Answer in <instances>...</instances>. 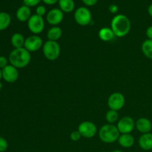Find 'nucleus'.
I'll list each match as a JSON object with an SVG mask.
<instances>
[{
	"label": "nucleus",
	"mask_w": 152,
	"mask_h": 152,
	"mask_svg": "<svg viewBox=\"0 0 152 152\" xmlns=\"http://www.w3.org/2000/svg\"><path fill=\"white\" fill-rule=\"evenodd\" d=\"M119 114L118 112L114 110H108L105 114V120L108 122V124H114L116 122L118 121Z\"/></svg>",
	"instance_id": "obj_23"
},
{
	"label": "nucleus",
	"mask_w": 152,
	"mask_h": 152,
	"mask_svg": "<svg viewBox=\"0 0 152 152\" xmlns=\"http://www.w3.org/2000/svg\"><path fill=\"white\" fill-rule=\"evenodd\" d=\"M36 14L43 16L46 14V7L43 5H39L36 9Z\"/></svg>",
	"instance_id": "obj_27"
},
{
	"label": "nucleus",
	"mask_w": 152,
	"mask_h": 152,
	"mask_svg": "<svg viewBox=\"0 0 152 152\" xmlns=\"http://www.w3.org/2000/svg\"><path fill=\"white\" fill-rule=\"evenodd\" d=\"M82 137V135L80 134V133L79 132V131H74V132H72L71 133V134H70V138H71V140L72 141H74V142H77V141L80 140V139H81Z\"/></svg>",
	"instance_id": "obj_24"
},
{
	"label": "nucleus",
	"mask_w": 152,
	"mask_h": 152,
	"mask_svg": "<svg viewBox=\"0 0 152 152\" xmlns=\"http://www.w3.org/2000/svg\"><path fill=\"white\" fill-rule=\"evenodd\" d=\"M16 16L19 22H28L30 18H31V16H32L31 15V8L24 4V5L21 6V7H19L18 8L16 13Z\"/></svg>",
	"instance_id": "obj_15"
},
{
	"label": "nucleus",
	"mask_w": 152,
	"mask_h": 152,
	"mask_svg": "<svg viewBox=\"0 0 152 152\" xmlns=\"http://www.w3.org/2000/svg\"><path fill=\"white\" fill-rule=\"evenodd\" d=\"M8 63V60L7 58L4 56H0V68H5Z\"/></svg>",
	"instance_id": "obj_28"
},
{
	"label": "nucleus",
	"mask_w": 152,
	"mask_h": 152,
	"mask_svg": "<svg viewBox=\"0 0 152 152\" xmlns=\"http://www.w3.org/2000/svg\"><path fill=\"white\" fill-rule=\"evenodd\" d=\"M142 52L148 59H152V40L145 39L141 46Z\"/></svg>",
	"instance_id": "obj_22"
},
{
	"label": "nucleus",
	"mask_w": 152,
	"mask_h": 152,
	"mask_svg": "<svg viewBox=\"0 0 152 152\" xmlns=\"http://www.w3.org/2000/svg\"><path fill=\"white\" fill-rule=\"evenodd\" d=\"M11 44L15 48H23L25 45V39L22 34L20 33H15L11 37Z\"/></svg>",
	"instance_id": "obj_20"
},
{
	"label": "nucleus",
	"mask_w": 152,
	"mask_h": 152,
	"mask_svg": "<svg viewBox=\"0 0 152 152\" xmlns=\"http://www.w3.org/2000/svg\"><path fill=\"white\" fill-rule=\"evenodd\" d=\"M28 27L30 31L34 35L41 34L45 28V21L43 17L37 14L32 15L28 21Z\"/></svg>",
	"instance_id": "obj_6"
},
{
	"label": "nucleus",
	"mask_w": 152,
	"mask_h": 152,
	"mask_svg": "<svg viewBox=\"0 0 152 152\" xmlns=\"http://www.w3.org/2000/svg\"><path fill=\"white\" fill-rule=\"evenodd\" d=\"M41 1H42V0H23V2L25 5L31 7L38 5L41 2Z\"/></svg>",
	"instance_id": "obj_25"
},
{
	"label": "nucleus",
	"mask_w": 152,
	"mask_h": 152,
	"mask_svg": "<svg viewBox=\"0 0 152 152\" xmlns=\"http://www.w3.org/2000/svg\"><path fill=\"white\" fill-rule=\"evenodd\" d=\"M118 10V7L116 4H111L109 6V11L111 13H116Z\"/></svg>",
	"instance_id": "obj_31"
},
{
	"label": "nucleus",
	"mask_w": 152,
	"mask_h": 152,
	"mask_svg": "<svg viewBox=\"0 0 152 152\" xmlns=\"http://www.w3.org/2000/svg\"><path fill=\"white\" fill-rule=\"evenodd\" d=\"M120 133L117 126L114 124H105L99 131V137L105 143H113L118 140Z\"/></svg>",
	"instance_id": "obj_3"
},
{
	"label": "nucleus",
	"mask_w": 152,
	"mask_h": 152,
	"mask_svg": "<svg viewBox=\"0 0 152 152\" xmlns=\"http://www.w3.org/2000/svg\"><path fill=\"white\" fill-rule=\"evenodd\" d=\"M62 31L59 27L53 26L48 30L47 33V37L50 41H57L62 37Z\"/></svg>",
	"instance_id": "obj_18"
},
{
	"label": "nucleus",
	"mask_w": 152,
	"mask_h": 152,
	"mask_svg": "<svg viewBox=\"0 0 152 152\" xmlns=\"http://www.w3.org/2000/svg\"><path fill=\"white\" fill-rule=\"evenodd\" d=\"M135 127L140 133H150L152 129V123L148 118L141 117V118L138 119L135 123Z\"/></svg>",
	"instance_id": "obj_13"
},
{
	"label": "nucleus",
	"mask_w": 152,
	"mask_h": 152,
	"mask_svg": "<svg viewBox=\"0 0 152 152\" xmlns=\"http://www.w3.org/2000/svg\"><path fill=\"white\" fill-rule=\"evenodd\" d=\"M126 99L124 95L120 92L111 94L108 99V105L111 110L118 111L124 107Z\"/></svg>",
	"instance_id": "obj_7"
},
{
	"label": "nucleus",
	"mask_w": 152,
	"mask_h": 152,
	"mask_svg": "<svg viewBox=\"0 0 152 152\" xmlns=\"http://www.w3.org/2000/svg\"><path fill=\"white\" fill-rule=\"evenodd\" d=\"M98 0H82L83 3L86 5L88 6V7H91V6L95 5L97 3Z\"/></svg>",
	"instance_id": "obj_29"
},
{
	"label": "nucleus",
	"mask_w": 152,
	"mask_h": 152,
	"mask_svg": "<svg viewBox=\"0 0 152 152\" xmlns=\"http://www.w3.org/2000/svg\"><path fill=\"white\" fill-rule=\"evenodd\" d=\"M74 20L80 26H87L91 22L92 15L90 10L86 7H80L74 12Z\"/></svg>",
	"instance_id": "obj_5"
},
{
	"label": "nucleus",
	"mask_w": 152,
	"mask_h": 152,
	"mask_svg": "<svg viewBox=\"0 0 152 152\" xmlns=\"http://www.w3.org/2000/svg\"><path fill=\"white\" fill-rule=\"evenodd\" d=\"M131 21L129 18L123 14H117L114 16L111 22V28L117 37H126L130 32Z\"/></svg>",
	"instance_id": "obj_1"
},
{
	"label": "nucleus",
	"mask_w": 152,
	"mask_h": 152,
	"mask_svg": "<svg viewBox=\"0 0 152 152\" xmlns=\"http://www.w3.org/2000/svg\"><path fill=\"white\" fill-rule=\"evenodd\" d=\"M2 78L4 81L9 83H15L19 77V71L16 67L11 65H8L1 70Z\"/></svg>",
	"instance_id": "obj_12"
},
{
	"label": "nucleus",
	"mask_w": 152,
	"mask_h": 152,
	"mask_svg": "<svg viewBox=\"0 0 152 152\" xmlns=\"http://www.w3.org/2000/svg\"><path fill=\"white\" fill-rule=\"evenodd\" d=\"M134 137L131 134H123L119 137L118 142L123 148H131L134 145Z\"/></svg>",
	"instance_id": "obj_16"
},
{
	"label": "nucleus",
	"mask_w": 152,
	"mask_h": 152,
	"mask_svg": "<svg viewBox=\"0 0 152 152\" xmlns=\"http://www.w3.org/2000/svg\"><path fill=\"white\" fill-rule=\"evenodd\" d=\"M79 132L83 137L92 138L96 135L97 132V128L96 125L91 121H84L80 123L78 126Z\"/></svg>",
	"instance_id": "obj_8"
},
{
	"label": "nucleus",
	"mask_w": 152,
	"mask_h": 152,
	"mask_svg": "<svg viewBox=\"0 0 152 152\" xmlns=\"http://www.w3.org/2000/svg\"><path fill=\"white\" fill-rule=\"evenodd\" d=\"M31 55L25 48H15L9 55V62L16 68H23L29 65Z\"/></svg>",
	"instance_id": "obj_2"
},
{
	"label": "nucleus",
	"mask_w": 152,
	"mask_h": 152,
	"mask_svg": "<svg viewBox=\"0 0 152 152\" xmlns=\"http://www.w3.org/2000/svg\"><path fill=\"white\" fill-rule=\"evenodd\" d=\"M111 152H123V151H120V150H114V151H111Z\"/></svg>",
	"instance_id": "obj_35"
},
{
	"label": "nucleus",
	"mask_w": 152,
	"mask_h": 152,
	"mask_svg": "<svg viewBox=\"0 0 152 152\" xmlns=\"http://www.w3.org/2000/svg\"><path fill=\"white\" fill-rule=\"evenodd\" d=\"M148 14H149V16L152 17V4H151L149 6H148Z\"/></svg>",
	"instance_id": "obj_33"
},
{
	"label": "nucleus",
	"mask_w": 152,
	"mask_h": 152,
	"mask_svg": "<svg viewBox=\"0 0 152 152\" xmlns=\"http://www.w3.org/2000/svg\"><path fill=\"white\" fill-rule=\"evenodd\" d=\"M117 127L121 134H131L135 128V122L132 117H124L119 120Z\"/></svg>",
	"instance_id": "obj_10"
},
{
	"label": "nucleus",
	"mask_w": 152,
	"mask_h": 152,
	"mask_svg": "<svg viewBox=\"0 0 152 152\" xmlns=\"http://www.w3.org/2000/svg\"><path fill=\"white\" fill-rule=\"evenodd\" d=\"M145 34H146V37L147 38H148V39L152 40V25L147 28Z\"/></svg>",
	"instance_id": "obj_30"
},
{
	"label": "nucleus",
	"mask_w": 152,
	"mask_h": 152,
	"mask_svg": "<svg viewBox=\"0 0 152 152\" xmlns=\"http://www.w3.org/2000/svg\"><path fill=\"white\" fill-rule=\"evenodd\" d=\"M11 22L10 14L6 12H0V31L7 29Z\"/></svg>",
	"instance_id": "obj_21"
},
{
	"label": "nucleus",
	"mask_w": 152,
	"mask_h": 152,
	"mask_svg": "<svg viewBox=\"0 0 152 152\" xmlns=\"http://www.w3.org/2000/svg\"><path fill=\"white\" fill-rule=\"evenodd\" d=\"M139 146L144 151H150L152 149V134H142L138 140Z\"/></svg>",
	"instance_id": "obj_14"
},
{
	"label": "nucleus",
	"mask_w": 152,
	"mask_h": 152,
	"mask_svg": "<svg viewBox=\"0 0 152 152\" xmlns=\"http://www.w3.org/2000/svg\"><path fill=\"white\" fill-rule=\"evenodd\" d=\"M43 46V42L41 37L38 35H32L25 39L24 48L28 51L35 52L39 50Z\"/></svg>",
	"instance_id": "obj_9"
},
{
	"label": "nucleus",
	"mask_w": 152,
	"mask_h": 152,
	"mask_svg": "<svg viewBox=\"0 0 152 152\" xmlns=\"http://www.w3.org/2000/svg\"><path fill=\"white\" fill-rule=\"evenodd\" d=\"M1 88H2V84H1V83L0 82V90H1Z\"/></svg>",
	"instance_id": "obj_36"
},
{
	"label": "nucleus",
	"mask_w": 152,
	"mask_h": 152,
	"mask_svg": "<svg viewBox=\"0 0 152 152\" xmlns=\"http://www.w3.org/2000/svg\"><path fill=\"white\" fill-rule=\"evenodd\" d=\"M58 3L59 9L63 13H71L75 8V3L74 0H59Z\"/></svg>",
	"instance_id": "obj_19"
},
{
	"label": "nucleus",
	"mask_w": 152,
	"mask_h": 152,
	"mask_svg": "<svg viewBox=\"0 0 152 152\" xmlns=\"http://www.w3.org/2000/svg\"><path fill=\"white\" fill-rule=\"evenodd\" d=\"M99 39L104 42H109L114 39V32L112 31L111 28H101L98 33Z\"/></svg>",
	"instance_id": "obj_17"
},
{
	"label": "nucleus",
	"mask_w": 152,
	"mask_h": 152,
	"mask_svg": "<svg viewBox=\"0 0 152 152\" xmlns=\"http://www.w3.org/2000/svg\"><path fill=\"white\" fill-rule=\"evenodd\" d=\"M8 148V143L7 140L2 137H0V152H4Z\"/></svg>",
	"instance_id": "obj_26"
},
{
	"label": "nucleus",
	"mask_w": 152,
	"mask_h": 152,
	"mask_svg": "<svg viewBox=\"0 0 152 152\" xmlns=\"http://www.w3.org/2000/svg\"><path fill=\"white\" fill-rule=\"evenodd\" d=\"M64 13L59 8H53L49 10L47 13V22L53 26H56L62 22Z\"/></svg>",
	"instance_id": "obj_11"
},
{
	"label": "nucleus",
	"mask_w": 152,
	"mask_h": 152,
	"mask_svg": "<svg viewBox=\"0 0 152 152\" xmlns=\"http://www.w3.org/2000/svg\"><path fill=\"white\" fill-rule=\"evenodd\" d=\"M42 52L48 60L55 61L60 55V45L57 42L48 40L43 44Z\"/></svg>",
	"instance_id": "obj_4"
},
{
	"label": "nucleus",
	"mask_w": 152,
	"mask_h": 152,
	"mask_svg": "<svg viewBox=\"0 0 152 152\" xmlns=\"http://www.w3.org/2000/svg\"><path fill=\"white\" fill-rule=\"evenodd\" d=\"M42 1L48 5H53L57 3L59 0H42Z\"/></svg>",
	"instance_id": "obj_32"
},
{
	"label": "nucleus",
	"mask_w": 152,
	"mask_h": 152,
	"mask_svg": "<svg viewBox=\"0 0 152 152\" xmlns=\"http://www.w3.org/2000/svg\"><path fill=\"white\" fill-rule=\"evenodd\" d=\"M2 78V72H1V68H0V80Z\"/></svg>",
	"instance_id": "obj_34"
}]
</instances>
